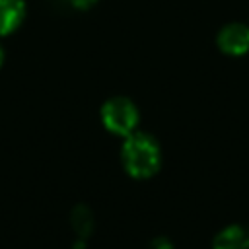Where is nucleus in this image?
Instances as JSON below:
<instances>
[{
  "label": "nucleus",
  "instance_id": "obj_7",
  "mask_svg": "<svg viewBox=\"0 0 249 249\" xmlns=\"http://www.w3.org/2000/svg\"><path fill=\"white\" fill-rule=\"evenodd\" d=\"M152 249H171V243L167 239H156L152 243Z\"/></svg>",
  "mask_w": 249,
  "mask_h": 249
},
{
  "label": "nucleus",
  "instance_id": "obj_2",
  "mask_svg": "<svg viewBox=\"0 0 249 249\" xmlns=\"http://www.w3.org/2000/svg\"><path fill=\"white\" fill-rule=\"evenodd\" d=\"M101 121L109 132L128 136L138 124V109L126 97H113L103 105Z\"/></svg>",
  "mask_w": 249,
  "mask_h": 249
},
{
  "label": "nucleus",
  "instance_id": "obj_6",
  "mask_svg": "<svg viewBox=\"0 0 249 249\" xmlns=\"http://www.w3.org/2000/svg\"><path fill=\"white\" fill-rule=\"evenodd\" d=\"M74 8H82V10H86V8H89L91 4H95L97 0H68Z\"/></svg>",
  "mask_w": 249,
  "mask_h": 249
},
{
  "label": "nucleus",
  "instance_id": "obj_3",
  "mask_svg": "<svg viewBox=\"0 0 249 249\" xmlns=\"http://www.w3.org/2000/svg\"><path fill=\"white\" fill-rule=\"evenodd\" d=\"M218 45L228 54H243L249 49V27L243 23H230L218 35Z\"/></svg>",
  "mask_w": 249,
  "mask_h": 249
},
{
  "label": "nucleus",
  "instance_id": "obj_8",
  "mask_svg": "<svg viewBox=\"0 0 249 249\" xmlns=\"http://www.w3.org/2000/svg\"><path fill=\"white\" fill-rule=\"evenodd\" d=\"M2 58H4V54H2V47H0V64H2Z\"/></svg>",
  "mask_w": 249,
  "mask_h": 249
},
{
  "label": "nucleus",
  "instance_id": "obj_1",
  "mask_svg": "<svg viewBox=\"0 0 249 249\" xmlns=\"http://www.w3.org/2000/svg\"><path fill=\"white\" fill-rule=\"evenodd\" d=\"M123 161L126 171L136 179H146L154 175L160 167L161 154L158 142L142 132H132L126 136L123 146Z\"/></svg>",
  "mask_w": 249,
  "mask_h": 249
},
{
  "label": "nucleus",
  "instance_id": "obj_4",
  "mask_svg": "<svg viewBox=\"0 0 249 249\" xmlns=\"http://www.w3.org/2000/svg\"><path fill=\"white\" fill-rule=\"evenodd\" d=\"M25 18L23 0H0V35H10Z\"/></svg>",
  "mask_w": 249,
  "mask_h": 249
},
{
  "label": "nucleus",
  "instance_id": "obj_5",
  "mask_svg": "<svg viewBox=\"0 0 249 249\" xmlns=\"http://www.w3.org/2000/svg\"><path fill=\"white\" fill-rule=\"evenodd\" d=\"M249 230L243 226H230L214 237V249H247Z\"/></svg>",
  "mask_w": 249,
  "mask_h": 249
}]
</instances>
